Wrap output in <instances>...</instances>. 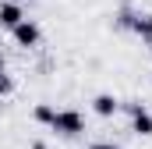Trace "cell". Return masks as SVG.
I'll return each instance as SVG.
<instances>
[{
    "mask_svg": "<svg viewBox=\"0 0 152 149\" xmlns=\"http://www.w3.org/2000/svg\"><path fill=\"white\" fill-rule=\"evenodd\" d=\"M53 131H60V135H78V131H85V121H81L78 110H60L53 117Z\"/></svg>",
    "mask_w": 152,
    "mask_h": 149,
    "instance_id": "6da1fadb",
    "label": "cell"
},
{
    "mask_svg": "<svg viewBox=\"0 0 152 149\" xmlns=\"http://www.w3.org/2000/svg\"><path fill=\"white\" fill-rule=\"evenodd\" d=\"M21 21H25V14H21V7H18V4H0V25H4V29H11V32H14Z\"/></svg>",
    "mask_w": 152,
    "mask_h": 149,
    "instance_id": "7a4b0ae2",
    "label": "cell"
},
{
    "mask_svg": "<svg viewBox=\"0 0 152 149\" xmlns=\"http://www.w3.org/2000/svg\"><path fill=\"white\" fill-rule=\"evenodd\" d=\"M14 39H18L21 46H36V43H39V29L32 25V21H28V18H25V21L14 29Z\"/></svg>",
    "mask_w": 152,
    "mask_h": 149,
    "instance_id": "3957f363",
    "label": "cell"
},
{
    "mask_svg": "<svg viewBox=\"0 0 152 149\" xmlns=\"http://www.w3.org/2000/svg\"><path fill=\"white\" fill-rule=\"evenodd\" d=\"M131 117H134V131L138 135H152V114L142 110L138 103H131Z\"/></svg>",
    "mask_w": 152,
    "mask_h": 149,
    "instance_id": "277c9868",
    "label": "cell"
},
{
    "mask_svg": "<svg viewBox=\"0 0 152 149\" xmlns=\"http://www.w3.org/2000/svg\"><path fill=\"white\" fill-rule=\"evenodd\" d=\"M117 107H120V103H117L113 96H106V92H103V96H96V100H92V110L99 114V117H110V114H117Z\"/></svg>",
    "mask_w": 152,
    "mask_h": 149,
    "instance_id": "5b68a950",
    "label": "cell"
},
{
    "mask_svg": "<svg viewBox=\"0 0 152 149\" xmlns=\"http://www.w3.org/2000/svg\"><path fill=\"white\" fill-rule=\"evenodd\" d=\"M131 29H134L138 36L152 39V18H145V14H142V18H131Z\"/></svg>",
    "mask_w": 152,
    "mask_h": 149,
    "instance_id": "8992f818",
    "label": "cell"
},
{
    "mask_svg": "<svg viewBox=\"0 0 152 149\" xmlns=\"http://www.w3.org/2000/svg\"><path fill=\"white\" fill-rule=\"evenodd\" d=\"M53 117H57L53 107H46V103H39V107H36V121H39V124H53Z\"/></svg>",
    "mask_w": 152,
    "mask_h": 149,
    "instance_id": "52a82bcc",
    "label": "cell"
},
{
    "mask_svg": "<svg viewBox=\"0 0 152 149\" xmlns=\"http://www.w3.org/2000/svg\"><path fill=\"white\" fill-rule=\"evenodd\" d=\"M7 92H11V78H7V74H0V96H7Z\"/></svg>",
    "mask_w": 152,
    "mask_h": 149,
    "instance_id": "ba28073f",
    "label": "cell"
},
{
    "mask_svg": "<svg viewBox=\"0 0 152 149\" xmlns=\"http://www.w3.org/2000/svg\"><path fill=\"white\" fill-rule=\"evenodd\" d=\"M88 149H117V146H110V142H96V146H88Z\"/></svg>",
    "mask_w": 152,
    "mask_h": 149,
    "instance_id": "9c48e42d",
    "label": "cell"
},
{
    "mask_svg": "<svg viewBox=\"0 0 152 149\" xmlns=\"http://www.w3.org/2000/svg\"><path fill=\"white\" fill-rule=\"evenodd\" d=\"M28 149H46V146H42V142H36V146H28Z\"/></svg>",
    "mask_w": 152,
    "mask_h": 149,
    "instance_id": "30bf717a",
    "label": "cell"
},
{
    "mask_svg": "<svg viewBox=\"0 0 152 149\" xmlns=\"http://www.w3.org/2000/svg\"><path fill=\"white\" fill-rule=\"evenodd\" d=\"M0 74H4V57H0Z\"/></svg>",
    "mask_w": 152,
    "mask_h": 149,
    "instance_id": "8fae6325",
    "label": "cell"
}]
</instances>
